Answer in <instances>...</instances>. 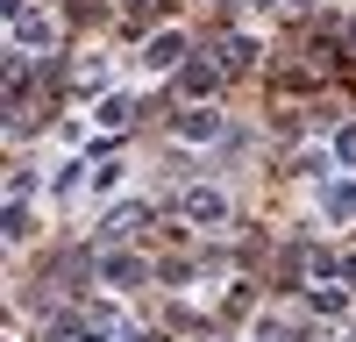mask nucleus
Instances as JSON below:
<instances>
[{
	"instance_id": "f257e3e1",
	"label": "nucleus",
	"mask_w": 356,
	"mask_h": 342,
	"mask_svg": "<svg viewBox=\"0 0 356 342\" xmlns=\"http://www.w3.org/2000/svg\"><path fill=\"white\" fill-rule=\"evenodd\" d=\"M186 221L221 228V221H228V200H221V193H186Z\"/></svg>"
},
{
	"instance_id": "f03ea898",
	"label": "nucleus",
	"mask_w": 356,
	"mask_h": 342,
	"mask_svg": "<svg viewBox=\"0 0 356 342\" xmlns=\"http://www.w3.org/2000/svg\"><path fill=\"white\" fill-rule=\"evenodd\" d=\"M178 50H186V36H178V28H164V36H150V57H143V65H150V72H171Z\"/></svg>"
},
{
	"instance_id": "7ed1b4c3",
	"label": "nucleus",
	"mask_w": 356,
	"mask_h": 342,
	"mask_svg": "<svg viewBox=\"0 0 356 342\" xmlns=\"http://www.w3.org/2000/svg\"><path fill=\"white\" fill-rule=\"evenodd\" d=\"M29 43H36V50L50 43V22L43 15H15V50H29Z\"/></svg>"
},
{
	"instance_id": "20e7f679",
	"label": "nucleus",
	"mask_w": 356,
	"mask_h": 342,
	"mask_svg": "<svg viewBox=\"0 0 356 342\" xmlns=\"http://www.w3.org/2000/svg\"><path fill=\"white\" fill-rule=\"evenodd\" d=\"M178 86H186L193 100H207V93L221 86V72H214V65H186V79H178Z\"/></svg>"
},
{
	"instance_id": "39448f33",
	"label": "nucleus",
	"mask_w": 356,
	"mask_h": 342,
	"mask_svg": "<svg viewBox=\"0 0 356 342\" xmlns=\"http://www.w3.org/2000/svg\"><path fill=\"white\" fill-rule=\"evenodd\" d=\"M178 136H186V142H207V136H221V114H186V122H178Z\"/></svg>"
},
{
	"instance_id": "423d86ee",
	"label": "nucleus",
	"mask_w": 356,
	"mask_h": 342,
	"mask_svg": "<svg viewBox=\"0 0 356 342\" xmlns=\"http://www.w3.org/2000/svg\"><path fill=\"white\" fill-rule=\"evenodd\" d=\"M100 122H107V129H129V100H122V93L100 100Z\"/></svg>"
},
{
	"instance_id": "0eeeda50",
	"label": "nucleus",
	"mask_w": 356,
	"mask_h": 342,
	"mask_svg": "<svg viewBox=\"0 0 356 342\" xmlns=\"http://www.w3.org/2000/svg\"><path fill=\"white\" fill-rule=\"evenodd\" d=\"M328 214H356V186H335L328 193Z\"/></svg>"
},
{
	"instance_id": "6e6552de",
	"label": "nucleus",
	"mask_w": 356,
	"mask_h": 342,
	"mask_svg": "<svg viewBox=\"0 0 356 342\" xmlns=\"http://www.w3.org/2000/svg\"><path fill=\"white\" fill-rule=\"evenodd\" d=\"M335 157H342V164H356V129H342V136H335Z\"/></svg>"
},
{
	"instance_id": "1a4fd4ad",
	"label": "nucleus",
	"mask_w": 356,
	"mask_h": 342,
	"mask_svg": "<svg viewBox=\"0 0 356 342\" xmlns=\"http://www.w3.org/2000/svg\"><path fill=\"white\" fill-rule=\"evenodd\" d=\"M129 342H157V335H143V328H136V335H129Z\"/></svg>"
},
{
	"instance_id": "9d476101",
	"label": "nucleus",
	"mask_w": 356,
	"mask_h": 342,
	"mask_svg": "<svg viewBox=\"0 0 356 342\" xmlns=\"http://www.w3.org/2000/svg\"><path fill=\"white\" fill-rule=\"evenodd\" d=\"M79 342H100V335H79Z\"/></svg>"
},
{
	"instance_id": "9b49d317",
	"label": "nucleus",
	"mask_w": 356,
	"mask_h": 342,
	"mask_svg": "<svg viewBox=\"0 0 356 342\" xmlns=\"http://www.w3.org/2000/svg\"><path fill=\"white\" fill-rule=\"evenodd\" d=\"M257 8H271V0H257Z\"/></svg>"
}]
</instances>
